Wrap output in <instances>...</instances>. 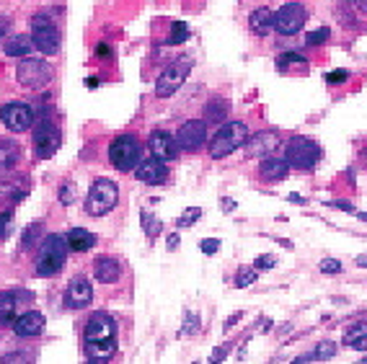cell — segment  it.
<instances>
[{"mask_svg": "<svg viewBox=\"0 0 367 364\" xmlns=\"http://www.w3.org/2000/svg\"><path fill=\"white\" fill-rule=\"evenodd\" d=\"M68 238H62V235L52 233L47 235L39 245V259H37V276H54V274L62 269V263H65V256H68Z\"/></svg>", "mask_w": 367, "mask_h": 364, "instance_id": "cell-1", "label": "cell"}, {"mask_svg": "<svg viewBox=\"0 0 367 364\" xmlns=\"http://www.w3.org/2000/svg\"><path fill=\"white\" fill-rule=\"evenodd\" d=\"M140 152H143V145H140V140L135 134H119L109 145V161H112V165L117 171L130 173L137 168Z\"/></svg>", "mask_w": 367, "mask_h": 364, "instance_id": "cell-2", "label": "cell"}, {"mask_svg": "<svg viewBox=\"0 0 367 364\" xmlns=\"http://www.w3.org/2000/svg\"><path fill=\"white\" fill-rule=\"evenodd\" d=\"M246 140H248V127L244 121H228V124H223L217 130V134L210 142V155L212 158H225V155L235 152L238 148H244Z\"/></svg>", "mask_w": 367, "mask_h": 364, "instance_id": "cell-3", "label": "cell"}, {"mask_svg": "<svg viewBox=\"0 0 367 364\" xmlns=\"http://www.w3.org/2000/svg\"><path fill=\"white\" fill-rule=\"evenodd\" d=\"M117 199H119L117 183L109 181V179H96L93 186L88 189V196H86V212L91 217H103L117 207Z\"/></svg>", "mask_w": 367, "mask_h": 364, "instance_id": "cell-4", "label": "cell"}, {"mask_svg": "<svg viewBox=\"0 0 367 364\" xmlns=\"http://www.w3.org/2000/svg\"><path fill=\"white\" fill-rule=\"evenodd\" d=\"M16 78H19V83L23 88L39 91V88H44L52 81V68L44 60H39V57H23L19 62Z\"/></svg>", "mask_w": 367, "mask_h": 364, "instance_id": "cell-5", "label": "cell"}, {"mask_svg": "<svg viewBox=\"0 0 367 364\" xmlns=\"http://www.w3.org/2000/svg\"><path fill=\"white\" fill-rule=\"evenodd\" d=\"M31 41L41 54H57L60 52V31L47 16H34L31 21Z\"/></svg>", "mask_w": 367, "mask_h": 364, "instance_id": "cell-6", "label": "cell"}, {"mask_svg": "<svg viewBox=\"0 0 367 364\" xmlns=\"http://www.w3.org/2000/svg\"><path fill=\"white\" fill-rule=\"evenodd\" d=\"M321 158V150H318L316 142L306 140V137H292L287 140L285 145V161L287 165H295V168H313Z\"/></svg>", "mask_w": 367, "mask_h": 364, "instance_id": "cell-7", "label": "cell"}, {"mask_svg": "<svg viewBox=\"0 0 367 364\" xmlns=\"http://www.w3.org/2000/svg\"><path fill=\"white\" fill-rule=\"evenodd\" d=\"M189 70H192V60H189V57H179L174 65H168V68H166V70L158 75L155 93H158L161 99H166V96L176 93L184 85V81H186Z\"/></svg>", "mask_w": 367, "mask_h": 364, "instance_id": "cell-8", "label": "cell"}, {"mask_svg": "<svg viewBox=\"0 0 367 364\" xmlns=\"http://www.w3.org/2000/svg\"><path fill=\"white\" fill-rule=\"evenodd\" d=\"M306 21H308L306 6H300V3H285L275 13V29L282 37H295L297 31H303Z\"/></svg>", "mask_w": 367, "mask_h": 364, "instance_id": "cell-9", "label": "cell"}, {"mask_svg": "<svg viewBox=\"0 0 367 364\" xmlns=\"http://www.w3.org/2000/svg\"><path fill=\"white\" fill-rule=\"evenodd\" d=\"M246 155L248 158H272L279 148H282V137L277 134L275 130H261L251 134L248 140H246Z\"/></svg>", "mask_w": 367, "mask_h": 364, "instance_id": "cell-10", "label": "cell"}, {"mask_svg": "<svg viewBox=\"0 0 367 364\" xmlns=\"http://www.w3.org/2000/svg\"><path fill=\"white\" fill-rule=\"evenodd\" d=\"M60 150V132L52 121H39L37 130H34V152L37 158L47 161L54 152Z\"/></svg>", "mask_w": 367, "mask_h": 364, "instance_id": "cell-11", "label": "cell"}, {"mask_svg": "<svg viewBox=\"0 0 367 364\" xmlns=\"http://www.w3.org/2000/svg\"><path fill=\"white\" fill-rule=\"evenodd\" d=\"M0 119L8 127L10 132H26L34 124V112H31L29 103L21 101H10L0 109Z\"/></svg>", "mask_w": 367, "mask_h": 364, "instance_id": "cell-12", "label": "cell"}, {"mask_svg": "<svg viewBox=\"0 0 367 364\" xmlns=\"http://www.w3.org/2000/svg\"><path fill=\"white\" fill-rule=\"evenodd\" d=\"M207 140V121L202 119H189L181 124V130L176 134V142H179V148L186 152H194L199 150Z\"/></svg>", "mask_w": 367, "mask_h": 364, "instance_id": "cell-13", "label": "cell"}, {"mask_svg": "<svg viewBox=\"0 0 367 364\" xmlns=\"http://www.w3.org/2000/svg\"><path fill=\"white\" fill-rule=\"evenodd\" d=\"M117 334V323L106 313H93L86 323V331H83V338L86 341H109Z\"/></svg>", "mask_w": 367, "mask_h": 364, "instance_id": "cell-14", "label": "cell"}, {"mask_svg": "<svg viewBox=\"0 0 367 364\" xmlns=\"http://www.w3.org/2000/svg\"><path fill=\"white\" fill-rule=\"evenodd\" d=\"M148 150H150V155L153 158H158V161H174L176 155H179V142L168 134V132L163 130H155L153 134H150V140H148Z\"/></svg>", "mask_w": 367, "mask_h": 364, "instance_id": "cell-15", "label": "cell"}, {"mask_svg": "<svg viewBox=\"0 0 367 364\" xmlns=\"http://www.w3.org/2000/svg\"><path fill=\"white\" fill-rule=\"evenodd\" d=\"M93 300V290L91 282L86 276H72L70 284H68V292H65V303L70 307H86V305Z\"/></svg>", "mask_w": 367, "mask_h": 364, "instance_id": "cell-16", "label": "cell"}, {"mask_svg": "<svg viewBox=\"0 0 367 364\" xmlns=\"http://www.w3.org/2000/svg\"><path fill=\"white\" fill-rule=\"evenodd\" d=\"M135 179L143 183H163L168 179V168L163 165V161L158 158H150V161L137 163L135 168Z\"/></svg>", "mask_w": 367, "mask_h": 364, "instance_id": "cell-17", "label": "cell"}, {"mask_svg": "<svg viewBox=\"0 0 367 364\" xmlns=\"http://www.w3.org/2000/svg\"><path fill=\"white\" fill-rule=\"evenodd\" d=\"M93 276H96V282L101 284H114L119 282V276H122V263L112 259V256H99L96 261H93Z\"/></svg>", "mask_w": 367, "mask_h": 364, "instance_id": "cell-18", "label": "cell"}, {"mask_svg": "<svg viewBox=\"0 0 367 364\" xmlns=\"http://www.w3.org/2000/svg\"><path fill=\"white\" fill-rule=\"evenodd\" d=\"M44 331V315L41 313H29L19 315L16 321H13V334L19 336V338H31V336H39Z\"/></svg>", "mask_w": 367, "mask_h": 364, "instance_id": "cell-19", "label": "cell"}, {"mask_svg": "<svg viewBox=\"0 0 367 364\" xmlns=\"http://www.w3.org/2000/svg\"><path fill=\"white\" fill-rule=\"evenodd\" d=\"M117 354V341H86V356L88 362H109Z\"/></svg>", "mask_w": 367, "mask_h": 364, "instance_id": "cell-20", "label": "cell"}, {"mask_svg": "<svg viewBox=\"0 0 367 364\" xmlns=\"http://www.w3.org/2000/svg\"><path fill=\"white\" fill-rule=\"evenodd\" d=\"M248 26H251V31L254 34H259V37H266L269 31L275 29V13L269 8H256L251 16H248Z\"/></svg>", "mask_w": 367, "mask_h": 364, "instance_id": "cell-21", "label": "cell"}, {"mask_svg": "<svg viewBox=\"0 0 367 364\" xmlns=\"http://www.w3.org/2000/svg\"><path fill=\"white\" fill-rule=\"evenodd\" d=\"M21 161V148L13 140H0V173L13 171Z\"/></svg>", "mask_w": 367, "mask_h": 364, "instance_id": "cell-22", "label": "cell"}, {"mask_svg": "<svg viewBox=\"0 0 367 364\" xmlns=\"http://www.w3.org/2000/svg\"><path fill=\"white\" fill-rule=\"evenodd\" d=\"M93 245H96V235L88 233L86 228H72L70 233H68V248H70V251L86 253V251H91Z\"/></svg>", "mask_w": 367, "mask_h": 364, "instance_id": "cell-23", "label": "cell"}, {"mask_svg": "<svg viewBox=\"0 0 367 364\" xmlns=\"http://www.w3.org/2000/svg\"><path fill=\"white\" fill-rule=\"evenodd\" d=\"M290 171V165L287 161H279V158H264L261 165H259V173H261V179L266 181H282Z\"/></svg>", "mask_w": 367, "mask_h": 364, "instance_id": "cell-24", "label": "cell"}, {"mask_svg": "<svg viewBox=\"0 0 367 364\" xmlns=\"http://www.w3.org/2000/svg\"><path fill=\"white\" fill-rule=\"evenodd\" d=\"M19 313V300L13 292H0V325H10Z\"/></svg>", "mask_w": 367, "mask_h": 364, "instance_id": "cell-25", "label": "cell"}, {"mask_svg": "<svg viewBox=\"0 0 367 364\" xmlns=\"http://www.w3.org/2000/svg\"><path fill=\"white\" fill-rule=\"evenodd\" d=\"M31 47H34L31 37H23V34H19V37H13V39L6 41V54H8V57H26Z\"/></svg>", "mask_w": 367, "mask_h": 364, "instance_id": "cell-26", "label": "cell"}, {"mask_svg": "<svg viewBox=\"0 0 367 364\" xmlns=\"http://www.w3.org/2000/svg\"><path fill=\"white\" fill-rule=\"evenodd\" d=\"M344 344L352 346V349H357V352H365L367 349V325L365 323L352 325L347 334H344Z\"/></svg>", "mask_w": 367, "mask_h": 364, "instance_id": "cell-27", "label": "cell"}, {"mask_svg": "<svg viewBox=\"0 0 367 364\" xmlns=\"http://www.w3.org/2000/svg\"><path fill=\"white\" fill-rule=\"evenodd\" d=\"M277 68H279V70L306 72L308 70V60H306V57H300V54H295V52H290V54H282V57L277 60Z\"/></svg>", "mask_w": 367, "mask_h": 364, "instance_id": "cell-28", "label": "cell"}, {"mask_svg": "<svg viewBox=\"0 0 367 364\" xmlns=\"http://www.w3.org/2000/svg\"><path fill=\"white\" fill-rule=\"evenodd\" d=\"M228 112H230L228 101H212V103H207V112H204V121H212V124H217V121H225Z\"/></svg>", "mask_w": 367, "mask_h": 364, "instance_id": "cell-29", "label": "cell"}, {"mask_svg": "<svg viewBox=\"0 0 367 364\" xmlns=\"http://www.w3.org/2000/svg\"><path fill=\"white\" fill-rule=\"evenodd\" d=\"M337 354V344L334 341H324V344L316 346V352H313V359H318V362H324V359H331V356Z\"/></svg>", "mask_w": 367, "mask_h": 364, "instance_id": "cell-30", "label": "cell"}, {"mask_svg": "<svg viewBox=\"0 0 367 364\" xmlns=\"http://www.w3.org/2000/svg\"><path fill=\"white\" fill-rule=\"evenodd\" d=\"M186 37H189V29H186V23H184V21H174V29H171L168 44H181Z\"/></svg>", "mask_w": 367, "mask_h": 364, "instance_id": "cell-31", "label": "cell"}, {"mask_svg": "<svg viewBox=\"0 0 367 364\" xmlns=\"http://www.w3.org/2000/svg\"><path fill=\"white\" fill-rule=\"evenodd\" d=\"M328 37H331V31H328L326 26H324V29L310 31V34H308V39H306V44H308V47H318V44L328 41Z\"/></svg>", "mask_w": 367, "mask_h": 364, "instance_id": "cell-32", "label": "cell"}, {"mask_svg": "<svg viewBox=\"0 0 367 364\" xmlns=\"http://www.w3.org/2000/svg\"><path fill=\"white\" fill-rule=\"evenodd\" d=\"M199 214H202V210H199V207L186 210V214H181V217H179V228H192V225L199 220Z\"/></svg>", "mask_w": 367, "mask_h": 364, "instance_id": "cell-33", "label": "cell"}, {"mask_svg": "<svg viewBox=\"0 0 367 364\" xmlns=\"http://www.w3.org/2000/svg\"><path fill=\"white\" fill-rule=\"evenodd\" d=\"M41 230V225H29V230H26V235H23V241H21V251H29L31 248V243L37 241V233Z\"/></svg>", "mask_w": 367, "mask_h": 364, "instance_id": "cell-34", "label": "cell"}, {"mask_svg": "<svg viewBox=\"0 0 367 364\" xmlns=\"http://www.w3.org/2000/svg\"><path fill=\"white\" fill-rule=\"evenodd\" d=\"M254 282H256V269H244V272H238V276H235V284H238L241 290Z\"/></svg>", "mask_w": 367, "mask_h": 364, "instance_id": "cell-35", "label": "cell"}, {"mask_svg": "<svg viewBox=\"0 0 367 364\" xmlns=\"http://www.w3.org/2000/svg\"><path fill=\"white\" fill-rule=\"evenodd\" d=\"M318 269L324 274H339L341 272V263H339L337 259H324V261L318 263Z\"/></svg>", "mask_w": 367, "mask_h": 364, "instance_id": "cell-36", "label": "cell"}, {"mask_svg": "<svg viewBox=\"0 0 367 364\" xmlns=\"http://www.w3.org/2000/svg\"><path fill=\"white\" fill-rule=\"evenodd\" d=\"M275 263H277L275 256H259L254 266H256V272H269V269H272Z\"/></svg>", "mask_w": 367, "mask_h": 364, "instance_id": "cell-37", "label": "cell"}, {"mask_svg": "<svg viewBox=\"0 0 367 364\" xmlns=\"http://www.w3.org/2000/svg\"><path fill=\"white\" fill-rule=\"evenodd\" d=\"M10 220H13V212H0V238H6L10 233Z\"/></svg>", "mask_w": 367, "mask_h": 364, "instance_id": "cell-38", "label": "cell"}, {"mask_svg": "<svg viewBox=\"0 0 367 364\" xmlns=\"http://www.w3.org/2000/svg\"><path fill=\"white\" fill-rule=\"evenodd\" d=\"M349 78L347 70H334V72H326V83H331V85H339V83H344Z\"/></svg>", "mask_w": 367, "mask_h": 364, "instance_id": "cell-39", "label": "cell"}, {"mask_svg": "<svg viewBox=\"0 0 367 364\" xmlns=\"http://www.w3.org/2000/svg\"><path fill=\"white\" fill-rule=\"evenodd\" d=\"M143 225L148 228V235H150V238H155V235H158V228H161V223H158V220H153L150 214H143Z\"/></svg>", "mask_w": 367, "mask_h": 364, "instance_id": "cell-40", "label": "cell"}, {"mask_svg": "<svg viewBox=\"0 0 367 364\" xmlns=\"http://www.w3.org/2000/svg\"><path fill=\"white\" fill-rule=\"evenodd\" d=\"M199 248H202V253L212 256V253L220 248V241H217V238H207V241H202V245H199Z\"/></svg>", "mask_w": 367, "mask_h": 364, "instance_id": "cell-41", "label": "cell"}, {"mask_svg": "<svg viewBox=\"0 0 367 364\" xmlns=\"http://www.w3.org/2000/svg\"><path fill=\"white\" fill-rule=\"evenodd\" d=\"M184 334H186V336L197 334V318H194V313H186V325H184Z\"/></svg>", "mask_w": 367, "mask_h": 364, "instance_id": "cell-42", "label": "cell"}, {"mask_svg": "<svg viewBox=\"0 0 367 364\" xmlns=\"http://www.w3.org/2000/svg\"><path fill=\"white\" fill-rule=\"evenodd\" d=\"M62 204H70L72 202V183H65V186H62Z\"/></svg>", "mask_w": 367, "mask_h": 364, "instance_id": "cell-43", "label": "cell"}, {"mask_svg": "<svg viewBox=\"0 0 367 364\" xmlns=\"http://www.w3.org/2000/svg\"><path fill=\"white\" fill-rule=\"evenodd\" d=\"M96 54H99V57H112V50H109L106 44H99V47H96Z\"/></svg>", "mask_w": 367, "mask_h": 364, "instance_id": "cell-44", "label": "cell"}, {"mask_svg": "<svg viewBox=\"0 0 367 364\" xmlns=\"http://www.w3.org/2000/svg\"><path fill=\"white\" fill-rule=\"evenodd\" d=\"M176 245H179V235H171L168 238V248H176Z\"/></svg>", "mask_w": 367, "mask_h": 364, "instance_id": "cell-45", "label": "cell"}, {"mask_svg": "<svg viewBox=\"0 0 367 364\" xmlns=\"http://www.w3.org/2000/svg\"><path fill=\"white\" fill-rule=\"evenodd\" d=\"M357 3V8L362 10V13H367V0H355Z\"/></svg>", "mask_w": 367, "mask_h": 364, "instance_id": "cell-46", "label": "cell"}, {"mask_svg": "<svg viewBox=\"0 0 367 364\" xmlns=\"http://www.w3.org/2000/svg\"><path fill=\"white\" fill-rule=\"evenodd\" d=\"M357 263L359 266H367V256H357Z\"/></svg>", "mask_w": 367, "mask_h": 364, "instance_id": "cell-47", "label": "cell"}]
</instances>
